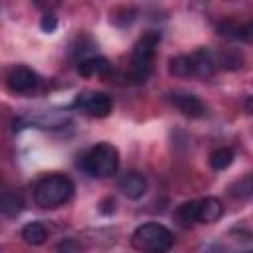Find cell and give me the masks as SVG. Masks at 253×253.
Listing matches in <instances>:
<instances>
[{
  "mask_svg": "<svg viewBox=\"0 0 253 253\" xmlns=\"http://www.w3.org/2000/svg\"><path fill=\"white\" fill-rule=\"evenodd\" d=\"M174 221L182 229H190L198 221V200H190V202L180 204L174 211Z\"/></svg>",
  "mask_w": 253,
  "mask_h": 253,
  "instance_id": "cell-12",
  "label": "cell"
},
{
  "mask_svg": "<svg viewBox=\"0 0 253 253\" xmlns=\"http://www.w3.org/2000/svg\"><path fill=\"white\" fill-rule=\"evenodd\" d=\"M81 170L91 178H107L119 170V150L111 142L91 146L79 160Z\"/></svg>",
  "mask_w": 253,
  "mask_h": 253,
  "instance_id": "cell-3",
  "label": "cell"
},
{
  "mask_svg": "<svg viewBox=\"0 0 253 253\" xmlns=\"http://www.w3.org/2000/svg\"><path fill=\"white\" fill-rule=\"evenodd\" d=\"M233 158H235L233 150L221 146V148H215V150L210 154V166H211L213 170H225L227 166H231Z\"/></svg>",
  "mask_w": 253,
  "mask_h": 253,
  "instance_id": "cell-17",
  "label": "cell"
},
{
  "mask_svg": "<svg viewBox=\"0 0 253 253\" xmlns=\"http://www.w3.org/2000/svg\"><path fill=\"white\" fill-rule=\"evenodd\" d=\"M117 188L121 190V194L125 198H128V200H140L146 194V190H148V182H146V178L140 172L130 170V172H125L119 178Z\"/></svg>",
  "mask_w": 253,
  "mask_h": 253,
  "instance_id": "cell-8",
  "label": "cell"
},
{
  "mask_svg": "<svg viewBox=\"0 0 253 253\" xmlns=\"http://www.w3.org/2000/svg\"><path fill=\"white\" fill-rule=\"evenodd\" d=\"M130 245L140 253H168L174 245V235L166 225L148 221L132 231Z\"/></svg>",
  "mask_w": 253,
  "mask_h": 253,
  "instance_id": "cell-2",
  "label": "cell"
},
{
  "mask_svg": "<svg viewBox=\"0 0 253 253\" xmlns=\"http://www.w3.org/2000/svg\"><path fill=\"white\" fill-rule=\"evenodd\" d=\"M168 99H170V103H172L182 115H186V117H190V119H200V117L206 115V105H204V101H202L198 95H194V93L176 91V93H170Z\"/></svg>",
  "mask_w": 253,
  "mask_h": 253,
  "instance_id": "cell-7",
  "label": "cell"
},
{
  "mask_svg": "<svg viewBox=\"0 0 253 253\" xmlns=\"http://www.w3.org/2000/svg\"><path fill=\"white\" fill-rule=\"evenodd\" d=\"M75 184L65 174H47L34 186V202L43 210H55L73 198Z\"/></svg>",
  "mask_w": 253,
  "mask_h": 253,
  "instance_id": "cell-1",
  "label": "cell"
},
{
  "mask_svg": "<svg viewBox=\"0 0 253 253\" xmlns=\"http://www.w3.org/2000/svg\"><path fill=\"white\" fill-rule=\"evenodd\" d=\"M221 215H223V204L217 198L208 196V198L198 200V221L200 223H215Z\"/></svg>",
  "mask_w": 253,
  "mask_h": 253,
  "instance_id": "cell-11",
  "label": "cell"
},
{
  "mask_svg": "<svg viewBox=\"0 0 253 253\" xmlns=\"http://www.w3.org/2000/svg\"><path fill=\"white\" fill-rule=\"evenodd\" d=\"M47 235L49 231L42 221H30L22 227V239L28 245H43L47 241Z\"/></svg>",
  "mask_w": 253,
  "mask_h": 253,
  "instance_id": "cell-13",
  "label": "cell"
},
{
  "mask_svg": "<svg viewBox=\"0 0 253 253\" xmlns=\"http://www.w3.org/2000/svg\"><path fill=\"white\" fill-rule=\"evenodd\" d=\"M231 194L237 196V198H249V196H251V176H249V174L243 176V178L235 184V190H233Z\"/></svg>",
  "mask_w": 253,
  "mask_h": 253,
  "instance_id": "cell-18",
  "label": "cell"
},
{
  "mask_svg": "<svg viewBox=\"0 0 253 253\" xmlns=\"http://www.w3.org/2000/svg\"><path fill=\"white\" fill-rule=\"evenodd\" d=\"M40 26H42V30H43V32L51 34V32H55V28H57V18H55L53 14H43V16H42Z\"/></svg>",
  "mask_w": 253,
  "mask_h": 253,
  "instance_id": "cell-19",
  "label": "cell"
},
{
  "mask_svg": "<svg viewBox=\"0 0 253 253\" xmlns=\"http://www.w3.org/2000/svg\"><path fill=\"white\" fill-rule=\"evenodd\" d=\"M79 251L81 249H79V245L75 241H63L57 247V253H79Z\"/></svg>",
  "mask_w": 253,
  "mask_h": 253,
  "instance_id": "cell-20",
  "label": "cell"
},
{
  "mask_svg": "<svg viewBox=\"0 0 253 253\" xmlns=\"http://www.w3.org/2000/svg\"><path fill=\"white\" fill-rule=\"evenodd\" d=\"M22 206H24V202H22L20 194H16V192H4V194H0V211L2 213L14 217V215H18L22 211Z\"/></svg>",
  "mask_w": 253,
  "mask_h": 253,
  "instance_id": "cell-16",
  "label": "cell"
},
{
  "mask_svg": "<svg viewBox=\"0 0 253 253\" xmlns=\"http://www.w3.org/2000/svg\"><path fill=\"white\" fill-rule=\"evenodd\" d=\"M73 107L89 117L105 119L113 113V99L103 91H81L73 99Z\"/></svg>",
  "mask_w": 253,
  "mask_h": 253,
  "instance_id": "cell-5",
  "label": "cell"
},
{
  "mask_svg": "<svg viewBox=\"0 0 253 253\" xmlns=\"http://www.w3.org/2000/svg\"><path fill=\"white\" fill-rule=\"evenodd\" d=\"M77 73L83 77H109L113 73V63L103 55H87L77 61Z\"/></svg>",
  "mask_w": 253,
  "mask_h": 253,
  "instance_id": "cell-10",
  "label": "cell"
},
{
  "mask_svg": "<svg viewBox=\"0 0 253 253\" xmlns=\"http://www.w3.org/2000/svg\"><path fill=\"white\" fill-rule=\"evenodd\" d=\"M6 85L12 93L16 95H24V97H30L34 93L40 91L42 87V79L40 75L32 69V67H26V65H16L8 71L6 75Z\"/></svg>",
  "mask_w": 253,
  "mask_h": 253,
  "instance_id": "cell-6",
  "label": "cell"
},
{
  "mask_svg": "<svg viewBox=\"0 0 253 253\" xmlns=\"http://www.w3.org/2000/svg\"><path fill=\"white\" fill-rule=\"evenodd\" d=\"M158 43H160V34L158 32H146L134 43L132 53H130V65H132V73L136 75V79L144 81V77L152 71L156 51H158Z\"/></svg>",
  "mask_w": 253,
  "mask_h": 253,
  "instance_id": "cell-4",
  "label": "cell"
},
{
  "mask_svg": "<svg viewBox=\"0 0 253 253\" xmlns=\"http://www.w3.org/2000/svg\"><path fill=\"white\" fill-rule=\"evenodd\" d=\"M168 73L174 75V77H194L190 53L188 55H176V57H172L168 61Z\"/></svg>",
  "mask_w": 253,
  "mask_h": 253,
  "instance_id": "cell-15",
  "label": "cell"
},
{
  "mask_svg": "<svg viewBox=\"0 0 253 253\" xmlns=\"http://www.w3.org/2000/svg\"><path fill=\"white\" fill-rule=\"evenodd\" d=\"M219 34L221 36H227V38H239L243 42H249L251 40V24H237V22H231V20H225L217 26Z\"/></svg>",
  "mask_w": 253,
  "mask_h": 253,
  "instance_id": "cell-14",
  "label": "cell"
},
{
  "mask_svg": "<svg viewBox=\"0 0 253 253\" xmlns=\"http://www.w3.org/2000/svg\"><path fill=\"white\" fill-rule=\"evenodd\" d=\"M192 59V69H194V77L206 79L211 77L217 69V55L210 49V47H200L194 53H190Z\"/></svg>",
  "mask_w": 253,
  "mask_h": 253,
  "instance_id": "cell-9",
  "label": "cell"
}]
</instances>
